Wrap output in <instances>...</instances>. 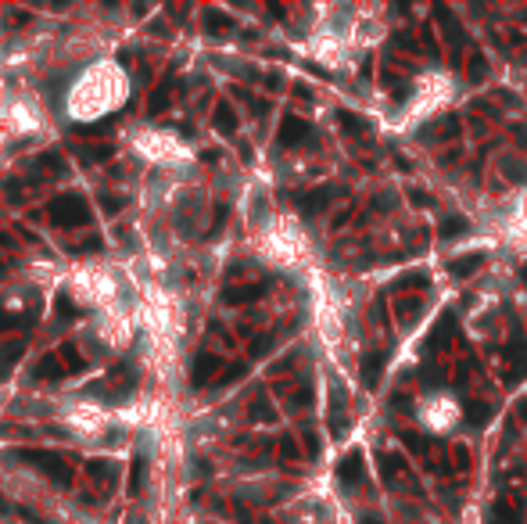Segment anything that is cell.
<instances>
[{"label":"cell","instance_id":"obj_1","mask_svg":"<svg viewBox=\"0 0 527 524\" xmlns=\"http://www.w3.org/2000/svg\"><path fill=\"white\" fill-rule=\"evenodd\" d=\"M126 97V79L115 65H97L87 72L83 87L72 94V115L76 119H97L104 112H112L115 104Z\"/></svg>","mask_w":527,"mask_h":524}]
</instances>
